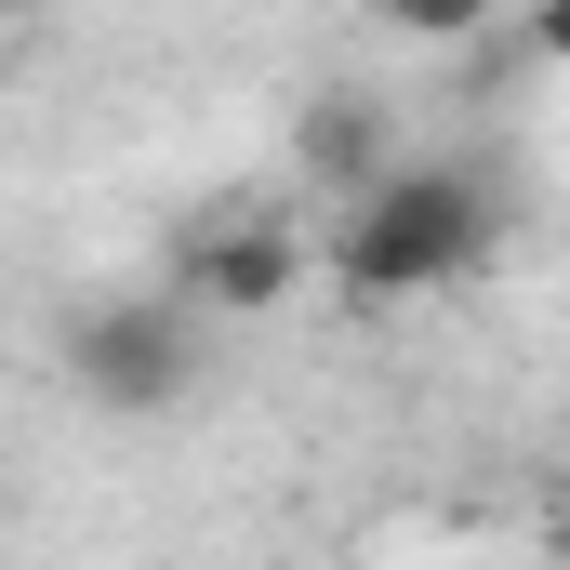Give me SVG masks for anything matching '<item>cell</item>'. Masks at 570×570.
<instances>
[{
	"mask_svg": "<svg viewBox=\"0 0 570 570\" xmlns=\"http://www.w3.org/2000/svg\"><path fill=\"white\" fill-rule=\"evenodd\" d=\"M504 226H518V213H504V173L399 159L385 186L345 199V226H332V279L358 292V305H412V292H451L464 266H491Z\"/></svg>",
	"mask_w": 570,
	"mask_h": 570,
	"instance_id": "obj_1",
	"label": "cell"
},
{
	"mask_svg": "<svg viewBox=\"0 0 570 570\" xmlns=\"http://www.w3.org/2000/svg\"><path fill=\"white\" fill-rule=\"evenodd\" d=\"M67 385L94 412H173L199 385V318L173 292H94L67 318Z\"/></svg>",
	"mask_w": 570,
	"mask_h": 570,
	"instance_id": "obj_2",
	"label": "cell"
},
{
	"mask_svg": "<svg viewBox=\"0 0 570 570\" xmlns=\"http://www.w3.org/2000/svg\"><path fill=\"white\" fill-rule=\"evenodd\" d=\"M318 266V239L266 213V199H226V213H199L186 239H173V305H226V318H253V305H292Z\"/></svg>",
	"mask_w": 570,
	"mask_h": 570,
	"instance_id": "obj_3",
	"label": "cell"
},
{
	"mask_svg": "<svg viewBox=\"0 0 570 570\" xmlns=\"http://www.w3.org/2000/svg\"><path fill=\"white\" fill-rule=\"evenodd\" d=\"M292 173H305V186H332V199L385 186V173H399V120H385V94H358V80L305 94V120H292Z\"/></svg>",
	"mask_w": 570,
	"mask_h": 570,
	"instance_id": "obj_4",
	"label": "cell"
},
{
	"mask_svg": "<svg viewBox=\"0 0 570 570\" xmlns=\"http://www.w3.org/2000/svg\"><path fill=\"white\" fill-rule=\"evenodd\" d=\"M385 40H491V0H372Z\"/></svg>",
	"mask_w": 570,
	"mask_h": 570,
	"instance_id": "obj_5",
	"label": "cell"
},
{
	"mask_svg": "<svg viewBox=\"0 0 570 570\" xmlns=\"http://www.w3.org/2000/svg\"><path fill=\"white\" fill-rule=\"evenodd\" d=\"M0 27H13V0H0Z\"/></svg>",
	"mask_w": 570,
	"mask_h": 570,
	"instance_id": "obj_6",
	"label": "cell"
}]
</instances>
